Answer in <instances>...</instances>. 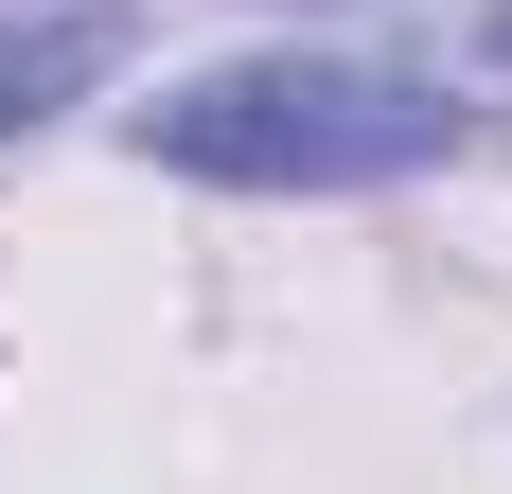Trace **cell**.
<instances>
[{"instance_id":"cell-1","label":"cell","mask_w":512,"mask_h":494,"mask_svg":"<svg viewBox=\"0 0 512 494\" xmlns=\"http://www.w3.org/2000/svg\"><path fill=\"white\" fill-rule=\"evenodd\" d=\"M142 159L195 195H389L424 159H460V106L371 53H230L142 106Z\"/></svg>"},{"instance_id":"cell-2","label":"cell","mask_w":512,"mask_h":494,"mask_svg":"<svg viewBox=\"0 0 512 494\" xmlns=\"http://www.w3.org/2000/svg\"><path fill=\"white\" fill-rule=\"evenodd\" d=\"M124 71V0H53V18H0V159L36 142L53 106H89Z\"/></svg>"},{"instance_id":"cell-3","label":"cell","mask_w":512,"mask_h":494,"mask_svg":"<svg viewBox=\"0 0 512 494\" xmlns=\"http://www.w3.org/2000/svg\"><path fill=\"white\" fill-rule=\"evenodd\" d=\"M407 71L442 106H512V0H407Z\"/></svg>"}]
</instances>
